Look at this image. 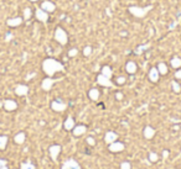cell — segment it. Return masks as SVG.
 <instances>
[{
    "label": "cell",
    "mask_w": 181,
    "mask_h": 169,
    "mask_svg": "<svg viewBox=\"0 0 181 169\" xmlns=\"http://www.w3.org/2000/svg\"><path fill=\"white\" fill-rule=\"evenodd\" d=\"M101 73L103 74V75H106L107 78H112V75H113V70H112V68H110L109 66H103L102 67V70H101Z\"/></svg>",
    "instance_id": "obj_25"
},
{
    "label": "cell",
    "mask_w": 181,
    "mask_h": 169,
    "mask_svg": "<svg viewBox=\"0 0 181 169\" xmlns=\"http://www.w3.org/2000/svg\"><path fill=\"white\" fill-rule=\"evenodd\" d=\"M92 52H93V48L90 47V46H86L85 48H83V51H82V53H83V56H85V57H88V56H90V54H92Z\"/></svg>",
    "instance_id": "obj_30"
},
{
    "label": "cell",
    "mask_w": 181,
    "mask_h": 169,
    "mask_svg": "<svg viewBox=\"0 0 181 169\" xmlns=\"http://www.w3.org/2000/svg\"><path fill=\"white\" fill-rule=\"evenodd\" d=\"M120 36H127V32H124V31L120 32Z\"/></svg>",
    "instance_id": "obj_42"
},
{
    "label": "cell",
    "mask_w": 181,
    "mask_h": 169,
    "mask_svg": "<svg viewBox=\"0 0 181 169\" xmlns=\"http://www.w3.org/2000/svg\"><path fill=\"white\" fill-rule=\"evenodd\" d=\"M3 108L6 111H15L18 109V103L15 100H11V99H6L3 103Z\"/></svg>",
    "instance_id": "obj_11"
},
{
    "label": "cell",
    "mask_w": 181,
    "mask_h": 169,
    "mask_svg": "<svg viewBox=\"0 0 181 169\" xmlns=\"http://www.w3.org/2000/svg\"><path fill=\"white\" fill-rule=\"evenodd\" d=\"M57 80L56 79H53L52 77H46V78L41 82V88H42V90L45 91H50L53 87V84L56 83Z\"/></svg>",
    "instance_id": "obj_7"
},
{
    "label": "cell",
    "mask_w": 181,
    "mask_h": 169,
    "mask_svg": "<svg viewBox=\"0 0 181 169\" xmlns=\"http://www.w3.org/2000/svg\"><path fill=\"white\" fill-rule=\"evenodd\" d=\"M42 10H45L46 12H53L55 10H56V5H55L52 1H48V0H46V1H44L42 4H41V6H40Z\"/></svg>",
    "instance_id": "obj_16"
},
{
    "label": "cell",
    "mask_w": 181,
    "mask_h": 169,
    "mask_svg": "<svg viewBox=\"0 0 181 169\" xmlns=\"http://www.w3.org/2000/svg\"><path fill=\"white\" fill-rule=\"evenodd\" d=\"M26 141V133L25 132H18L15 136H14V142L16 144H23L24 142Z\"/></svg>",
    "instance_id": "obj_21"
},
{
    "label": "cell",
    "mask_w": 181,
    "mask_h": 169,
    "mask_svg": "<svg viewBox=\"0 0 181 169\" xmlns=\"http://www.w3.org/2000/svg\"><path fill=\"white\" fill-rule=\"evenodd\" d=\"M31 3H36V1H39V0H30Z\"/></svg>",
    "instance_id": "obj_44"
},
{
    "label": "cell",
    "mask_w": 181,
    "mask_h": 169,
    "mask_svg": "<svg viewBox=\"0 0 181 169\" xmlns=\"http://www.w3.org/2000/svg\"><path fill=\"white\" fill-rule=\"evenodd\" d=\"M0 169H9L8 165H4V167H0Z\"/></svg>",
    "instance_id": "obj_43"
},
{
    "label": "cell",
    "mask_w": 181,
    "mask_h": 169,
    "mask_svg": "<svg viewBox=\"0 0 181 169\" xmlns=\"http://www.w3.org/2000/svg\"><path fill=\"white\" fill-rule=\"evenodd\" d=\"M4 165H8V160L0 158V167H4Z\"/></svg>",
    "instance_id": "obj_38"
},
{
    "label": "cell",
    "mask_w": 181,
    "mask_h": 169,
    "mask_svg": "<svg viewBox=\"0 0 181 169\" xmlns=\"http://www.w3.org/2000/svg\"><path fill=\"white\" fill-rule=\"evenodd\" d=\"M20 169H36V165L31 162H24L20 164Z\"/></svg>",
    "instance_id": "obj_28"
},
{
    "label": "cell",
    "mask_w": 181,
    "mask_h": 169,
    "mask_svg": "<svg viewBox=\"0 0 181 169\" xmlns=\"http://www.w3.org/2000/svg\"><path fill=\"white\" fill-rule=\"evenodd\" d=\"M170 66L174 68V69H180L181 68V58L175 56V57H172L171 61H170Z\"/></svg>",
    "instance_id": "obj_23"
},
{
    "label": "cell",
    "mask_w": 181,
    "mask_h": 169,
    "mask_svg": "<svg viewBox=\"0 0 181 169\" xmlns=\"http://www.w3.org/2000/svg\"><path fill=\"white\" fill-rule=\"evenodd\" d=\"M123 98H124L123 93H120V91H118V93H115V99H117V100H123Z\"/></svg>",
    "instance_id": "obj_36"
},
{
    "label": "cell",
    "mask_w": 181,
    "mask_h": 169,
    "mask_svg": "<svg viewBox=\"0 0 181 169\" xmlns=\"http://www.w3.org/2000/svg\"><path fill=\"white\" fill-rule=\"evenodd\" d=\"M125 70H127L128 74H135L136 70H138V66L134 61H129L127 62V64H125Z\"/></svg>",
    "instance_id": "obj_19"
},
{
    "label": "cell",
    "mask_w": 181,
    "mask_h": 169,
    "mask_svg": "<svg viewBox=\"0 0 181 169\" xmlns=\"http://www.w3.org/2000/svg\"><path fill=\"white\" fill-rule=\"evenodd\" d=\"M97 83L99 84L101 87H104V88H112L113 87V83L109 78H107L106 75H103L102 73L97 75Z\"/></svg>",
    "instance_id": "obj_6"
},
{
    "label": "cell",
    "mask_w": 181,
    "mask_h": 169,
    "mask_svg": "<svg viewBox=\"0 0 181 169\" xmlns=\"http://www.w3.org/2000/svg\"><path fill=\"white\" fill-rule=\"evenodd\" d=\"M175 78L181 80V68L180 69H176V72H175Z\"/></svg>",
    "instance_id": "obj_37"
},
{
    "label": "cell",
    "mask_w": 181,
    "mask_h": 169,
    "mask_svg": "<svg viewBox=\"0 0 181 169\" xmlns=\"http://www.w3.org/2000/svg\"><path fill=\"white\" fill-rule=\"evenodd\" d=\"M55 40H56L61 46H66L68 42V35L62 27H57L56 31H55Z\"/></svg>",
    "instance_id": "obj_3"
},
{
    "label": "cell",
    "mask_w": 181,
    "mask_h": 169,
    "mask_svg": "<svg viewBox=\"0 0 181 169\" xmlns=\"http://www.w3.org/2000/svg\"><path fill=\"white\" fill-rule=\"evenodd\" d=\"M171 88L174 90V93H180L181 91V85L176 82V80H172L171 82Z\"/></svg>",
    "instance_id": "obj_29"
},
{
    "label": "cell",
    "mask_w": 181,
    "mask_h": 169,
    "mask_svg": "<svg viewBox=\"0 0 181 169\" xmlns=\"http://www.w3.org/2000/svg\"><path fill=\"white\" fill-rule=\"evenodd\" d=\"M86 142H87V144H88V146H90V147H93V146H96V139H94V137H92V136H89V137H87V139H86Z\"/></svg>",
    "instance_id": "obj_34"
},
{
    "label": "cell",
    "mask_w": 181,
    "mask_h": 169,
    "mask_svg": "<svg viewBox=\"0 0 181 169\" xmlns=\"http://www.w3.org/2000/svg\"><path fill=\"white\" fill-rule=\"evenodd\" d=\"M151 9H153V6L148 5V6H145V8H140V6H129L128 10L133 16H135L138 19H143L148 14V11H150Z\"/></svg>",
    "instance_id": "obj_2"
},
{
    "label": "cell",
    "mask_w": 181,
    "mask_h": 169,
    "mask_svg": "<svg viewBox=\"0 0 181 169\" xmlns=\"http://www.w3.org/2000/svg\"><path fill=\"white\" fill-rule=\"evenodd\" d=\"M51 109L56 112H62L67 109V104H65L61 100H53V101H51Z\"/></svg>",
    "instance_id": "obj_9"
},
{
    "label": "cell",
    "mask_w": 181,
    "mask_h": 169,
    "mask_svg": "<svg viewBox=\"0 0 181 169\" xmlns=\"http://www.w3.org/2000/svg\"><path fill=\"white\" fill-rule=\"evenodd\" d=\"M87 132V126L86 125H76L74 129L72 130V133L74 137H80L82 135H85Z\"/></svg>",
    "instance_id": "obj_14"
},
{
    "label": "cell",
    "mask_w": 181,
    "mask_h": 169,
    "mask_svg": "<svg viewBox=\"0 0 181 169\" xmlns=\"http://www.w3.org/2000/svg\"><path fill=\"white\" fill-rule=\"evenodd\" d=\"M78 54V50H77V48H71V50H69L68 51V57H76V56H77Z\"/></svg>",
    "instance_id": "obj_35"
},
{
    "label": "cell",
    "mask_w": 181,
    "mask_h": 169,
    "mask_svg": "<svg viewBox=\"0 0 181 169\" xmlns=\"http://www.w3.org/2000/svg\"><path fill=\"white\" fill-rule=\"evenodd\" d=\"M125 82H127V78L123 77V75L117 77V79H115V83L118 84V85H123V84H125Z\"/></svg>",
    "instance_id": "obj_32"
},
{
    "label": "cell",
    "mask_w": 181,
    "mask_h": 169,
    "mask_svg": "<svg viewBox=\"0 0 181 169\" xmlns=\"http://www.w3.org/2000/svg\"><path fill=\"white\" fill-rule=\"evenodd\" d=\"M24 20H29L31 17V8H25L24 9Z\"/></svg>",
    "instance_id": "obj_31"
},
{
    "label": "cell",
    "mask_w": 181,
    "mask_h": 169,
    "mask_svg": "<svg viewBox=\"0 0 181 169\" xmlns=\"http://www.w3.org/2000/svg\"><path fill=\"white\" fill-rule=\"evenodd\" d=\"M62 151V147L60 144H52L50 146V148H48V154H50V157L53 162H57V158L60 156V153Z\"/></svg>",
    "instance_id": "obj_5"
},
{
    "label": "cell",
    "mask_w": 181,
    "mask_h": 169,
    "mask_svg": "<svg viewBox=\"0 0 181 169\" xmlns=\"http://www.w3.org/2000/svg\"><path fill=\"white\" fill-rule=\"evenodd\" d=\"M42 70L47 77H53L57 72H65V67L61 62L53 58H46L42 62Z\"/></svg>",
    "instance_id": "obj_1"
},
{
    "label": "cell",
    "mask_w": 181,
    "mask_h": 169,
    "mask_svg": "<svg viewBox=\"0 0 181 169\" xmlns=\"http://www.w3.org/2000/svg\"><path fill=\"white\" fill-rule=\"evenodd\" d=\"M99 95H101L99 94V90L97 89V88H92V89L88 91V98L92 101H97V100H98L99 99Z\"/></svg>",
    "instance_id": "obj_22"
},
{
    "label": "cell",
    "mask_w": 181,
    "mask_h": 169,
    "mask_svg": "<svg viewBox=\"0 0 181 169\" xmlns=\"http://www.w3.org/2000/svg\"><path fill=\"white\" fill-rule=\"evenodd\" d=\"M148 159H149L150 163H156V162L159 160V154L156 152H149Z\"/></svg>",
    "instance_id": "obj_27"
},
{
    "label": "cell",
    "mask_w": 181,
    "mask_h": 169,
    "mask_svg": "<svg viewBox=\"0 0 181 169\" xmlns=\"http://www.w3.org/2000/svg\"><path fill=\"white\" fill-rule=\"evenodd\" d=\"M27 93H29V87L27 85H25V84H19V85H16L15 94L18 96H25V95H27Z\"/></svg>",
    "instance_id": "obj_15"
},
{
    "label": "cell",
    "mask_w": 181,
    "mask_h": 169,
    "mask_svg": "<svg viewBox=\"0 0 181 169\" xmlns=\"http://www.w3.org/2000/svg\"><path fill=\"white\" fill-rule=\"evenodd\" d=\"M35 16H36V19L39 21H41L42 24H46L48 21V12H46L45 10H42L41 8L36 9V11H35Z\"/></svg>",
    "instance_id": "obj_10"
},
{
    "label": "cell",
    "mask_w": 181,
    "mask_h": 169,
    "mask_svg": "<svg viewBox=\"0 0 181 169\" xmlns=\"http://www.w3.org/2000/svg\"><path fill=\"white\" fill-rule=\"evenodd\" d=\"M169 154H170V152H169L168 150H164V151H163V158H165V159H166V158L169 157Z\"/></svg>",
    "instance_id": "obj_39"
},
{
    "label": "cell",
    "mask_w": 181,
    "mask_h": 169,
    "mask_svg": "<svg viewBox=\"0 0 181 169\" xmlns=\"http://www.w3.org/2000/svg\"><path fill=\"white\" fill-rule=\"evenodd\" d=\"M74 126H76V122H74V118L72 116H68L66 120H65V122H63V129L66 131H72L74 129Z\"/></svg>",
    "instance_id": "obj_18"
},
{
    "label": "cell",
    "mask_w": 181,
    "mask_h": 169,
    "mask_svg": "<svg viewBox=\"0 0 181 169\" xmlns=\"http://www.w3.org/2000/svg\"><path fill=\"white\" fill-rule=\"evenodd\" d=\"M61 169H82L80 163L73 158H69L67 160L63 162V165H62Z\"/></svg>",
    "instance_id": "obj_8"
},
{
    "label": "cell",
    "mask_w": 181,
    "mask_h": 169,
    "mask_svg": "<svg viewBox=\"0 0 181 169\" xmlns=\"http://www.w3.org/2000/svg\"><path fill=\"white\" fill-rule=\"evenodd\" d=\"M156 68H158V70H159L160 75H165V74H168V70H169V68H168V66H166V63H164V62H160L159 64L156 66Z\"/></svg>",
    "instance_id": "obj_24"
},
{
    "label": "cell",
    "mask_w": 181,
    "mask_h": 169,
    "mask_svg": "<svg viewBox=\"0 0 181 169\" xmlns=\"http://www.w3.org/2000/svg\"><path fill=\"white\" fill-rule=\"evenodd\" d=\"M10 38H12V35H8V37H6V40H8V41H9Z\"/></svg>",
    "instance_id": "obj_41"
},
{
    "label": "cell",
    "mask_w": 181,
    "mask_h": 169,
    "mask_svg": "<svg viewBox=\"0 0 181 169\" xmlns=\"http://www.w3.org/2000/svg\"><path fill=\"white\" fill-rule=\"evenodd\" d=\"M23 22H24L23 17H11V19H9L8 21H6V24H8V26H10V27H18Z\"/></svg>",
    "instance_id": "obj_20"
},
{
    "label": "cell",
    "mask_w": 181,
    "mask_h": 169,
    "mask_svg": "<svg viewBox=\"0 0 181 169\" xmlns=\"http://www.w3.org/2000/svg\"><path fill=\"white\" fill-rule=\"evenodd\" d=\"M155 133H156L155 129H154V127H151V126H145V127H144L143 135H144V137L147 138V139H151V138H154Z\"/></svg>",
    "instance_id": "obj_17"
},
{
    "label": "cell",
    "mask_w": 181,
    "mask_h": 169,
    "mask_svg": "<svg viewBox=\"0 0 181 169\" xmlns=\"http://www.w3.org/2000/svg\"><path fill=\"white\" fill-rule=\"evenodd\" d=\"M125 150V144L123 142H120V141H114L113 143L108 144V151L110 153H120Z\"/></svg>",
    "instance_id": "obj_4"
},
{
    "label": "cell",
    "mask_w": 181,
    "mask_h": 169,
    "mask_svg": "<svg viewBox=\"0 0 181 169\" xmlns=\"http://www.w3.org/2000/svg\"><path fill=\"white\" fill-rule=\"evenodd\" d=\"M120 169H131L130 162H127V160L122 162V163H120Z\"/></svg>",
    "instance_id": "obj_33"
},
{
    "label": "cell",
    "mask_w": 181,
    "mask_h": 169,
    "mask_svg": "<svg viewBox=\"0 0 181 169\" xmlns=\"http://www.w3.org/2000/svg\"><path fill=\"white\" fill-rule=\"evenodd\" d=\"M8 141H9V137L6 135H1L0 136V151H4L8 146Z\"/></svg>",
    "instance_id": "obj_26"
},
{
    "label": "cell",
    "mask_w": 181,
    "mask_h": 169,
    "mask_svg": "<svg viewBox=\"0 0 181 169\" xmlns=\"http://www.w3.org/2000/svg\"><path fill=\"white\" fill-rule=\"evenodd\" d=\"M148 78H149V80H150L151 83H156V82L159 80V78H160V73H159V70H158L156 67L150 68L149 74H148Z\"/></svg>",
    "instance_id": "obj_12"
},
{
    "label": "cell",
    "mask_w": 181,
    "mask_h": 169,
    "mask_svg": "<svg viewBox=\"0 0 181 169\" xmlns=\"http://www.w3.org/2000/svg\"><path fill=\"white\" fill-rule=\"evenodd\" d=\"M149 35H150V36H151V35H154V30H153V29H149Z\"/></svg>",
    "instance_id": "obj_40"
},
{
    "label": "cell",
    "mask_w": 181,
    "mask_h": 169,
    "mask_svg": "<svg viewBox=\"0 0 181 169\" xmlns=\"http://www.w3.org/2000/svg\"><path fill=\"white\" fill-rule=\"evenodd\" d=\"M117 139H118V133L114 131H108V132H106V135H104V142L107 144L113 143Z\"/></svg>",
    "instance_id": "obj_13"
}]
</instances>
